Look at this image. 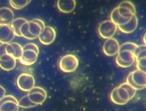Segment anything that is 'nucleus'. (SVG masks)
I'll list each match as a JSON object with an SVG mask.
<instances>
[{
  "mask_svg": "<svg viewBox=\"0 0 146 111\" xmlns=\"http://www.w3.org/2000/svg\"><path fill=\"white\" fill-rule=\"evenodd\" d=\"M110 19L115 24H116V25L120 26V25H122L123 24H125L129 20H127L122 17H121L119 14L117 12V10L116 7L111 12V15H110Z\"/></svg>",
  "mask_w": 146,
  "mask_h": 111,
  "instance_id": "22",
  "label": "nucleus"
},
{
  "mask_svg": "<svg viewBox=\"0 0 146 111\" xmlns=\"http://www.w3.org/2000/svg\"><path fill=\"white\" fill-rule=\"evenodd\" d=\"M23 47L18 43H10L7 44L6 52L8 54L14 57L16 59H19L22 55Z\"/></svg>",
  "mask_w": 146,
  "mask_h": 111,
  "instance_id": "20",
  "label": "nucleus"
},
{
  "mask_svg": "<svg viewBox=\"0 0 146 111\" xmlns=\"http://www.w3.org/2000/svg\"><path fill=\"white\" fill-rule=\"evenodd\" d=\"M79 65V60L74 54H66L61 58L58 61L59 69L65 73L74 72Z\"/></svg>",
  "mask_w": 146,
  "mask_h": 111,
  "instance_id": "6",
  "label": "nucleus"
},
{
  "mask_svg": "<svg viewBox=\"0 0 146 111\" xmlns=\"http://www.w3.org/2000/svg\"><path fill=\"white\" fill-rule=\"evenodd\" d=\"M7 44H1L0 45V56L7 54L6 52V47Z\"/></svg>",
  "mask_w": 146,
  "mask_h": 111,
  "instance_id": "25",
  "label": "nucleus"
},
{
  "mask_svg": "<svg viewBox=\"0 0 146 111\" xmlns=\"http://www.w3.org/2000/svg\"><path fill=\"white\" fill-rule=\"evenodd\" d=\"M15 33L11 25H0V43L8 44L13 41Z\"/></svg>",
  "mask_w": 146,
  "mask_h": 111,
  "instance_id": "14",
  "label": "nucleus"
},
{
  "mask_svg": "<svg viewBox=\"0 0 146 111\" xmlns=\"http://www.w3.org/2000/svg\"><path fill=\"white\" fill-rule=\"evenodd\" d=\"M6 94V90L4 87H3L2 85H0V100L5 96Z\"/></svg>",
  "mask_w": 146,
  "mask_h": 111,
  "instance_id": "26",
  "label": "nucleus"
},
{
  "mask_svg": "<svg viewBox=\"0 0 146 111\" xmlns=\"http://www.w3.org/2000/svg\"><path fill=\"white\" fill-rule=\"evenodd\" d=\"M143 42H144V45H146V32H145V34H144L143 38Z\"/></svg>",
  "mask_w": 146,
  "mask_h": 111,
  "instance_id": "27",
  "label": "nucleus"
},
{
  "mask_svg": "<svg viewBox=\"0 0 146 111\" xmlns=\"http://www.w3.org/2000/svg\"><path fill=\"white\" fill-rule=\"evenodd\" d=\"M119 48V43L116 39L112 37L106 39L103 45L102 50L106 56H113L117 54Z\"/></svg>",
  "mask_w": 146,
  "mask_h": 111,
  "instance_id": "12",
  "label": "nucleus"
},
{
  "mask_svg": "<svg viewBox=\"0 0 146 111\" xmlns=\"http://www.w3.org/2000/svg\"><path fill=\"white\" fill-rule=\"evenodd\" d=\"M14 20L13 10L7 7L0 8V25H11Z\"/></svg>",
  "mask_w": 146,
  "mask_h": 111,
  "instance_id": "18",
  "label": "nucleus"
},
{
  "mask_svg": "<svg viewBox=\"0 0 146 111\" xmlns=\"http://www.w3.org/2000/svg\"><path fill=\"white\" fill-rule=\"evenodd\" d=\"M29 100L36 105H42L47 99V94L45 89L41 87H34L27 94Z\"/></svg>",
  "mask_w": 146,
  "mask_h": 111,
  "instance_id": "10",
  "label": "nucleus"
},
{
  "mask_svg": "<svg viewBox=\"0 0 146 111\" xmlns=\"http://www.w3.org/2000/svg\"><path fill=\"white\" fill-rule=\"evenodd\" d=\"M10 5L15 9H21L27 6L31 0H9Z\"/></svg>",
  "mask_w": 146,
  "mask_h": 111,
  "instance_id": "23",
  "label": "nucleus"
},
{
  "mask_svg": "<svg viewBox=\"0 0 146 111\" xmlns=\"http://www.w3.org/2000/svg\"><path fill=\"white\" fill-rule=\"evenodd\" d=\"M16 60L13 56L5 54L0 56V68L6 71L13 70L16 66Z\"/></svg>",
  "mask_w": 146,
  "mask_h": 111,
  "instance_id": "17",
  "label": "nucleus"
},
{
  "mask_svg": "<svg viewBox=\"0 0 146 111\" xmlns=\"http://www.w3.org/2000/svg\"><path fill=\"white\" fill-rule=\"evenodd\" d=\"M138 26V18L136 15H134L129 22L125 24L117 26V29L125 34H130L135 32Z\"/></svg>",
  "mask_w": 146,
  "mask_h": 111,
  "instance_id": "19",
  "label": "nucleus"
},
{
  "mask_svg": "<svg viewBox=\"0 0 146 111\" xmlns=\"http://www.w3.org/2000/svg\"><path fill=\"white\" fill-rule=\"evenodd\" d=\"M39 53L38 46L34 43H28L23 47V51L19 59L20 62L25 66L33 65L38 59Z\"/></svg>",
  "mask_w": 146,
  "mask_h": 111,
  "instance_id": "4",
  "label": "nucleus"
},
{
  "mask_svg": "<svg viewBox=\"0 0 146 111\" xmlns=\"http://www.w3.org/2000/svg\"><path fill=\"white\" fill-rule=\"evenodd\" d=\"M44 22L40 19H33L27 21L22 26L20 32L23 37L28 40H34L39 37L45 27Z\"/></svg>",
  "mask_w": 146,
  "mask_h": 111,
  "instance_id": "3",
  "label": "nucleus"
},
{
  "mask_svg": "<svg viewBox=\"0 0 146 111\" xmlns=\"http://www.w3.org/2000/svg\"><path fill=\"white\" fill-rule=\"evenodd\" d=\"M28 21L27 19L23 18H18L16 19H14V20L11 24V26L13 29V31L15 33V35L18 37H22V35L21 34V28L23 24Z\"/></svg>",
  "mask_w": 146,
  "mask_h": 111,
  "instance_id": "21",
  "label": "nucleus"
},
{
  "mask_svg": "<svg viewBox=\"0 0 146 111\" xmlns=\"http://www.w3.org/2000/svg\"><path fill=\"white\" fill-rule=\"evenodd\" d=\"M137 69L146 73V45L139 46L136 56Z\"/></svg>",
  "mask_w": 146,
  "mask_h": 111,
  "instance_id": "15",
  "label": "nucleus"
},
{
  "mask_svg": "<svg viewBox=\"0 0 146 111\" xmlns=\"http://www.w3.org/2000/svg\"><path fill=\"white\" fill-rule=\"evenodd\" d=\"M17 84L20 90L28 92L35 87V80L33 75L29 73H23L18 77Z\"/></svg>",
  "mask_w": 146,
  "mask_h": 111,
  "instance_id": "9",
  "label": "nucleus"
},
{
  "mask_svg": "<svg viewBox=\"0 0 146 111\" xmlns=\"http://www.w3.org/2000/svg\"><path fill=\"white\" fill-rule=\"evenodd\" d=\"M126 83L136 90L146 87V73L136 69L130 73L126 78Z\"/></svg>",
  "mask_w": 146,
  "mask_h": 111,
  "instance_id": "5",
  "label": "nucleus"
},
{
  "mask_svg": "<svg viewBox=\"0 0 146 111\" xmlns=\"http://www.w3.org/2000/svg\"><path fill=\"white\" fill-rule=\"evenodd\" d=\"M19 106L22 108H31L38 106L35 104L33 103L28 98V95H25L22 97L18 101Z\"/></svg>",
  "mask_w": 146,
  "mask_h": 111,
  "instance_id": "24",
  "label": "nucleus"
},
{
  "mask_svg": "<svg viewBox=\"0 0 146 111\" xmlns=\"http://www.w3.org/2000/svg\"><path fill=\"white\" fill-rule=\"evenodd\" d=\"M56 37L55 29L50 26H45L39 36L40 42L43 45H50L53 43Z\"/></svg>",
  "mask_w": 146,
  "mask_h": 111,
  "instance_id": "13",
  "label": "nucleus"
},
{
  "mask_svg": "<svg viewBox=\"0 0 146 111\" xmlns=\"http://www.w3.org/2000/svg\"><path fill=\"white\" fill-rule=\"evenodd\" d=\"M139 47L138 45L132 42H126L120 45L119 52L116 56L117 65L123 68L131 66L136 62Z\"/></svg>",
  "mask_w": 146,
  "mask_h": 111,
  "instance_id": "1",
  "label": "nucleus"
},
{
  "mask_svg": "<svg viewBox=\"0 0 146 111\" xmlns=\"http://www.w3.org/2000/svg\"><path fill=\"white\" fill-rule=\"evenodd\" d=\"M57 7L58 11L63 14H70L74 11L76 7V0H57Z\"/></svg>",
  "mask_w": 146,
  "mask_h": 111,
  "instance_id": "16",
  "label": "nucleus"
},
{
  "mask_svg": "<svg viewBox=\"0 0 146 111\" xmlns=\"http://www.w3.org/2000/svg\"><path fill=\"white\" fill-rule=\"evenodd\" d=\"M18 101L11 95L5 96L0 100V111H19Z\"/></svg>",
  "mask_w": 146,
  "mask_h": 111,
  "instance_id": "11",
  "label": "nucleus"
},
{
  "mask_svg": "<svg viewBox=\"0 0 146 111\" xmlns=\"http://www.w3.org/2000/svg\"><path fill=\"white\" fill-rule=\"evenodd\" d=\"M117 26L111 20H106L101 22L98 26V34L104 39L112 38L116 33Z\"/></svg>",
  "mask_w": 146,
  "mask_h": 111,
  "instance_id": "7",
  "label": "nucleus"
},
{
  "mask_svg": "<svg viewBox=\"0 0 146 111\" xmlns=\"http://www.w3.org/2000/svg\"><path fill=\"white\" fill-rule=\"evenodd\" d=\"M116 8L119 15L127 20H129L134 15H136L135 5L128 0L121 2Z\"/></svg>",
  "mask_w": 146,
  "mask_h": 111,
  "instance_id": "8",
  "label": "nucleus"
},
{
  "mask_svg": "<svg viewBox=\"0 0 146 111\" xmlns=\"http://www.w3.org/2000/svg\"><path fill=\"white\" fill-rule=\"evenodd\" d=\"M137 90L127 83H123L112 91L110 98L112 102L116 105H123L127 104L134 98Z\"/></svg>",
  "mask_w": 146,
  "mask_h": 111,
  "instance_id": "2",
  "label": "nucleus"
}]
</instances>
